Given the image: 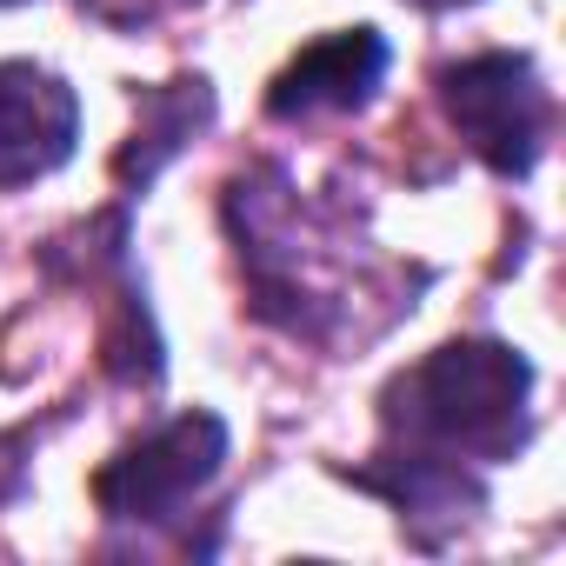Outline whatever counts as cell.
<instances>
[{
	"mask_svg": "<svg viewBox=\"0 0 566 566\" xmlns=\"http://www.w3.org/2000/svg\"><path fill=\"white\" fill-rule=\"evenodd\" d=\"M526 354L500 340H453L387 387V433L440 460H513L526 447Z\"/></svg>",
	"mask_w": 566,
	"mask_h": 566,
	"instance_id": "cell-1",
	"label": "cell"
},
{
	"mask_svg": "<svg viewBox=\"0 0 566 566\" xmlns=\"http://www.w3.org/2000/svg\"><path fill=\"white\" fill-rule=\"evenodd\" d=\"M440 101H447V120L460 127V140L493 174H533L546 127H553V101L526 54H473V61L447 67Z\"/></svg>",
	"mask_w": 566,
	"mask_h": 566,
	"instance_id": "cell-2",
	"label": "cell"
},
{
	"mask_svg": "<svg viewBox=\"0 0 566 566\" xmlns=\"http://www.w3.org/2000/svg\"><path fill=\"white\" fill-rule=\"evenodd\" d=\"M220 460H227V427L213 413H180L147 440H134L127 453H114L94 473V500L107 520H167L220 473Z\"/></svg>",
	"mask_w": 566,
	"mask_h": 566,
	"instance_id": "cell-3",
	"label": "cell"
},
{
	"mask_svg": "<svg viewBox=\"0 0 566 566\" xmlns=\"http://www.w3.org/2000/svg\"><path fill=\"white\" fill-rule=\"evenodd\" d=\"M81 101L34 61H0V187H28L74 154Z\"/></svg>",
	"mask_w": 566,
	"mask_h": 566,
	"instance_id": "cell-4",
	"label": "cell"
},
{
	"mask_svg": "<svg viewBox=\"0 0 566 566\" xmlns=\"http://www.w3.org/2000/svg\"><path fill=\"white\" fill-rule=\"evenodd\" d=\"M387 74V41L374 28H347V34H327L314 41L307 54L287 61V74L273 81L266 94V114L273 120H314V114H354L374 101Z\"/></svg>",
	"mask_w": 566,
	"mask_h": 566,
	"instance_id": "cell-5",
	"label": "cell"
},
{
	"mask_svg": "<svg viewBox=\"0 0 566 566\" xmlns=\"http://www.w3.org/2000/svg\"><path fill=\"white\" fill-rule=\"evenodd\" d=\"M140 114H147V127L134 134V147L120 154V180H154L160 174V160L213 114V94H207V81L193 74V81H174L167 94H147L140 101Z\"/></svg>",
	"mask_w": 566,
	"mask_h": 566,
	"instance_id": "cell-6",
	"label": "cell"
},
{
	"mask_svg": "<svg viewBox=\"0 0 566 566\" xmlns=\"http://www.w3.org/2000/svg\"><path fill=\"white\" fill-rule=\"evenodd\" d=\"M21 440H0V500H14V486H21Z\"/></svg>",
	"mask_w": 566,
	"mask_h": 566,
	"instance_id": "cell-7",
	"label": "cell"
},
{
	"mask_svg": "<svg viewBox=\"0 0 566 566\" xmlns=\"http://www.w3.org/2000/svg\"><path fill=\"white\" fill-rule=\"evenodd\" d=\"M413 8H433V14H447V8H473V0H413Z\"/></svg>",
	"mask_w": 566,
	"mask_h": 566,
	"instance_id": "cell-8",
	"label": "cell"
},
{
	"mask_svg": "<svg viewBox=\"0 0 566 566\" xmlns=\"http://www.w3.org/2000/svg\"><path fill=\"white\" fill-rule=\"evenodd\" d=\"M0 8H14V0H0Z\"/></svg>",
	"mask_w": 566,
	"mask_h": 566,
	"instance_id": "cell-9",
	"label": "cell"
}]
</instances>
